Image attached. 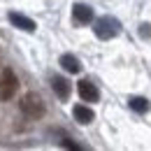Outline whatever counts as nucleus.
Listing matches in <instances>:
<instances>
[{"label": "nucleus", "instance_id": "1", "mask_svg": "<svg viewBox=\"0 0 151 151\" xmlns=\"http://www.w3.org/2000/svg\"><path fill=\"white\" fill-rule=\"evenodd\" d=\"M21 112L26 114L28 119H42L47 107H44V100L40 98V93H26L21 98Z\"/></svg>", "mask_w": 151, "mask_h": 151}, {"label": "nucleus", "instance_id": "2", "mask_svg": "<svg viewBox=\"0 0 151 151\" xmlns=\"http://www.w3.org/2000/svg\"><path fill=\"white\" fill-rule=\"evenodd\" d=\"M93 33H95V37H100V40H112L121 33V21L114 19V17H102V19L95 21Z\"/></svg>", "mask_w": 151, "mask_h": 151}, {"label": "nucleus", "instance_id": "3", "mask_svg": "<svg viewBox=\"0 0 151 151\" xmlns=\"http://www.w3.org/2000/svg\"><path fill=\"white\" fill-rule=\"evenodd\" d=\"M17 88H19L17 75H14L9 68L2 70V72H0V100H9L12 95L17 93Z\"/></svg>", "mask_w": 151, "mask_h": 151}, {"label": "nucleus", "instance_id": "4", "mask_svg": "<svg viewBox=\"0 0 151 151\" xmlns=\"http://www.w3.org/2000/svg\"><path fill=\"white\" fill-rule=\"evenodd\" d=\"M77 91H79L84 102H98L100 100V91H98V86H95L91 79H81L77 84Z\"/></svg>", "mask_w": 151, "mask_h": 151}, {"label": "nucleus", "instance_id": "5", "mask_svg": "<svg viewBox=\"0 0 151 151\" xmlns=\"http://www.w3.org/2000/svg\"><path fill=\"white\" fill-rule=\"evenodd\" d=\"M72 21H75L77 26L91 23V21H93V9H91L88 5H84V2H77L75 7H72Z\"/></svg>", "mask_w": 151, "mask_h": 151}, {"label": "nucleus", "instance_id": "6", "mask_svg": "<svg viewBox=\"0 0 151 151\" xmlns=\"http://www.w3.org/2000/svg\"><path fill=\"white\" fill-rule=\"evenodd\" d=\"M51 88H54V93H56L58 100H68L70 98V81L65 79V77H60V75H54L51 77Z\"/></svg>", "mask_w": 151, "mask_h": 151}, {"label": "nucleus", "instance_id": "7", "mask_svg": "<svg viewBox=\"0 0 151 151\" xmlns=\"http://www.w3.org/2000/svg\"><path fill=\"white\" fill-rule=\"evenodd\" d=\"M9 23L17 26V28H21V30L35 33V21L28 19V17H23V14H19V12H9Z\"/></svg>", "mask_w": 151, "mask_h": 151}, {"label": "nucleus", "instance_id": "8", "mask_svg": "<svg viewBox=\"0 0 151 151\" xmlns=\"http://www.w3.org/2000/svg\"><path fill=\"white\" fill-rule=\"evenodd\" d=\"M72 114H75V119L81 123V126H88L91 121L95 119V114L91 107H84V105H75V109H72Z\"/></svg>", "mask_w": 151, "mask_h": 151}, {"label": "nucleus", "instance_id": "9", "mask_svg": "<svg viewBox=\"0 0 151 151\" xmlns=\"http://www.w3.org/2000/svg\"><path fill=\"white\" fill-rule=\"evenodd\" d=\"M60 65H63L68 72H72V75H77V72L81 70V63H79V58L72 56V54H63V56H60Z\"/></svg>", "mask_w": 151, "mask_h": 151}, {"label": "nucleus", "instance_id": "10", "mask_svg": "<svg viewBox=\"0 0 151 151\" xmlns=\"http://www.w3.org/2000/svg\"><path fill=\"white\" fill-rule=\"evenodd\" d=\"M128 105H130L132 112H137V114H147L151 109V102L147 100V98H130Z\"/></svg>", "mask_w": 151, "mask_h": 151}, {"label": "nucleus", "instance_id": "11", "mask_svg": "<svg viewBox=\"0 0 151 151\" xmlns=\"http://www.w3.org/2000/svg\"><path fill=\"white\" fill-rule=\"evenodd\" d=\"M139 37L151 40V23H142V26H139Z\"/></svg>", "mask_w": 151, "mask_h": 151}, {"label": "nucleus", "instance_id": "12", "mask_svg": "<svg viewBox=\"0 0 151 151\" xmlns=\"http://www.w3.org/2000/svg\"><path fill=\"white\" fill-rule=\"evenodd\" d=\"M60 144H63V147H68V149H81V147H79V144H75V142H70V139H68V137H65V139H63V142H60Z\"/></svg>", "mask_w": 151, "mask_h": 151}]
</instances>
